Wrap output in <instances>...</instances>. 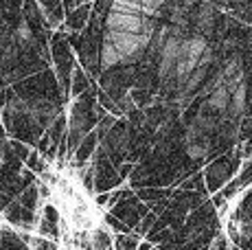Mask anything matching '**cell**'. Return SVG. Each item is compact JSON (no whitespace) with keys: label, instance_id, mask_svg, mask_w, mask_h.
Here are the masks:
<instances>
[{"label":"cell","instance_id":"obj_12","mask_svg":"<svg viewBox=\"0 0 252 250\" xmlns=\"http://www.w3.org/2000/svg\"><path fill=\"white\" fill-rule=\"evenodd\" d=\"M189 2H191V0H189Z\"/></svg>","mask_w":252,"mask_h":250},{"label":"cell","instance_id":"obj_11","mask_svg":"<svg viewBox=\"0 0 252 250\" xmlns=\"http://www.w3.org/2000/svg\"><path fill=\"white\" fill-rule=\"evenodd\" d=\"M125 2H136V4H140V2H143V0H125Z\"/></svg>","mask_w":252,"mask_h":250},{"label":"cell","instance_id":"obj_6","mask_svg":"<svg viewBox=\"0 0 252 250\" xmlns=\"http://www.w3.org/2000/svg\"><path fill=\"white\" fill-rule=\"evenodd\" d=\"M228 108L232 110V114H241L246 110V84L244 81H237V84L230 88Z\"/></svg>","mask_w":252,"mask_h":250},{"label":"cell","instance_id":"obj_4","mask_svg":"<svg viewBox=\"0 0 252 250\" xmlns=\"http://www.w3.org/2000/svg\"><path fill=\"white\" fill-rule=\"evenodd\" d=\"M228 103H230V88L220 79V81L215 84V88H213L211 97H208V105L221 112V110L228 108Z\"/></svg>","mask_w":252,"mask_h":250},{"label":"cell","instance_id":"obj_9","mask_svg":"<svg viewBox=\"0 0 252 250\" xmlns=\"http://www.w3.org/2000/svg\"><path fill=\"white\" fill-rule=\"evenodd\" d=\"M208 152V145L204 141H200V143H195V141H187V154L191 158H200V156H204V154Z\"/></svg>","mask_w":252,"mask_h":250},{"label":"cell","instance_id":"obj_10","mask_svg":"<svg viewBox=\"0 0 252 250\" xmlns=\"http://www.w3.org/2000/svg\"><path fill=\"white\" fill-rule=\"evenodd\" d=\"M18 37H20V40H31V31H29L27 25H22L18 29Z\"/></svg>","mask_w":252,"mask_h":250},{"label":"cell","instance_id":"obj_13","mask_svg":"<svg viewBox=\"0 0 252 250\" xmlns=\"http://www.w3.org/2000/svg\"><path fill=\"white\" fill-rule=\"evenodd\" d=\"M0 44H2V42H0Z\"/></svg>","mask_w":252,"mask_h":250},{"label":"cell","instance_id":"obj_7","mask_svg":"<svg viewBox=\"0 0 252 250\" xmlns=\"http://www.w3.org/2000/svg\"><path fill=\"white\" fill-rule=\"evenodd\" d=\"M101 64H103L105 68L116 66V64H123V57H121V53L114 49V44L110 40L103 42V49H101Z\"/></svg>","mask_w":252,"mask_h":250},{"label":"cell","instance_id":"obj_8","mask_svg":"<svg viewBox=\"0 0 252 250\" xmlns=\"http://www.w3.org/2000/svg\"><path fill=\"white\" fill-rule=\"evenodd\" d=\"M114 13H127V16H143V7L136 2H125V0H114L112 9Z\"/></svg>","mask_w":252,"mask_h":250},{"label":"cell","instance_id":"obj_1","mask_svg":"<svg viewBox=\"0 0 252 250\" xmlns=\"http://www.w3.org/2000/svg\"><path fill=\"white\" fill-rule=\"evenodd\" d=\"M105 40H110L114 44V49L121 53L123 64H129L143 53V49L149 44V35L143 33H123V31H108Z\"/></svg>","mask_w":252,"mask_h":250},{"label":"cell","instance_id":"obj_3","mask_svg":"<svg viewBox=\"0 0 252 250\" xmlns=\"http://www.w3.org/2000/svg\"><path fill=\"white\" fill-rule=\"evenodd\" d=\"M178 55H180V40H178L176 35H171L167 42H164V49H162V62H160V75L162 77H167V73L173 70Z\"/></svg>","mask_w":252,"mask_h":250},{"label":"cell","instance_id":"obj_5","mask_svg":"<svg viewBox=\"0 0 252 250\" xmlns=\"http://www.w3.org/2000/svg\"><path fill=\"white\" fill-rule=\"evenodd\" d=\"M208 49L204 37H191V40H184L180 42V55H189V57H195L200 60L204 55V51Z\"/></svg>","mask_w":252,"mask_h":250},{"label":"cell","instance_id":"obj_2","mask_svg":"<svg viewBox=\"0 0 252 250\" xmlns=\"http://www.w3.org/2000/svg\"><path fill=\"white\" fill-rule=\"evenodd\" d=\"M145 25L143 16H127V13H114L108 16V31H123V33H140Z\"/></svg>","mask_w":252,"mask_h":250}]
</instances>
